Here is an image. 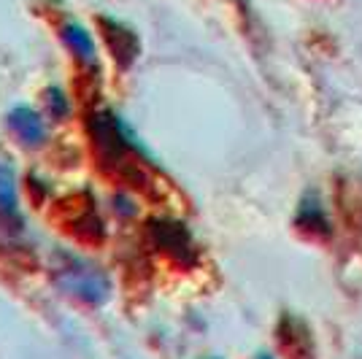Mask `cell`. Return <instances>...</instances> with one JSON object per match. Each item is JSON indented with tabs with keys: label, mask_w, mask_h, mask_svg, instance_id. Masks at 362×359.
<instances>
[{
	"label": "cell",
	"mask_w": 362,
	"mask_h": 359,
	"mask_svg": "<svg viewBox=\"0 0 362 359\" xmlns=\"http://www.w3.org/2000/svg\"><path fill=\"white\" fill-rule=\"evenodd\" d=\"M14 133L25 141V143H38L44 138V124L38 119V114H33L30 108H16L14 114L8 117Z\"/></svg>",
	"instance_id": "obj_1"
},
{
	"label": "cell",
	"mask_w": 362,
	"mask_h": 359,
	"mask_svg": "<svg viewBox=\"0 0 362 359\" xmlns=\"http://www.w3.org/2000/svg\"><path fill=\"white\" fill-rule=\"evenodd\" d=\"M0 213L14 216L16 213V192H14V176L0 165Z\"/></svg>",
	"instance_id": "obj_2"
},
{
	"label": "cell",
	"mask_w": 362,
	"mask_h": 359,
	"mask_svg": "<svg viewBox=\"0 0 362 359\" xmlns=\"http://www.w3.org/2000/svg\"><path fill=\"white\" fill-rule=\"evenodd\" d=\"M65 38H68V44L74 46V52L78 54V57H81V60H92V54H95V46H92V38L84 30H81V28L71 25V28L65 30Z\"/></svg>",
	"instance_id": "obj_3"
},
{
	"label": "cell",
	"mask_w": 362,
	"mask_h": 359,
	"mask_svg": "<svg viewBox=\"0 0 362 359\" xmlns=\"http://www.w3.org/2000/svg\"><path fill=\"white\" fill-rule=\"evenodd\" d=\"M262 359H265V357H262Z\"/></svg>",
	"instance_id": "obj_4"
}]
</instances>
